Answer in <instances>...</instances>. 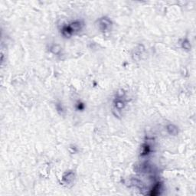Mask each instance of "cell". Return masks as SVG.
Returning a JSON list of instances; mask_svg holds the SVG:
<instances>
[{
	"instance_id": "cell-1",
	"label": "cell",
	"mask_w": 196,
	"mask_h": 196,
	"mask_svg": "<svg viewBox=\"0 0 196 196\" xmlns=\"http://www.w3.org/2000/svg\"><path fill=\"white\" fill-rule=\"evenodd\" d=\"M112 23L107 18H102L99 19V28L102 32H107L110 29Z\"/></svg>"
},
{
	"instance_id": "cell-2",
	"label": "cell",
	"mask_w": 196,
	"mask_h": 196,
	"mask_svg": "<svg viewBox=\"0 0 196 196\" xmlns=\"http://www.w3.org/2000/svg\"><path fill=\"white\" fill-rule=\"evenodd\" d=\"M125 101L123 99V96H118L114 100V107L118 110H121L125 107Z\"/></svg>"
},
{
	"instance_id": "cell-3",
	"label": "cell",
	"mask_w": 196,
	"mask_h": 196,
	"mask_svg": "<svg viewBox=\"0 0 196 196\" xmlns=\"http://www.w3.org/2000/svg\"><path fill=\"white\" fill-rule=\"evenodd\" d=\"M69 27L71 28V29L72 30L73 32H78V31L81 30L84 26V23L81 21H75V22H73L72 23L68 25Z\"/></svg>"
},
{
	"instance_id": "cell-4",
	"label": "cell",
	"mask_w": 196,
	"mask_h": 196,
	"mask_svg": "<svg viewBox=\"0 0 196 196\" xmlns=\"http://www.w3.org/2000/svg\"><path fill=\"white\" fill-rule=\"evenodd\" d=\"M74 179H75V173L73 172H68L63 176L62 182L65 184H70L74 181Z\"/></svg>"
},
{
	"instance_id": "cell-5",
	"label": "cell",
	"mask_w": 196,
	"mask_h": 196,
	"mask_svg": "<svg viewBox=\"0 0 196 196\" xmlns=\"http://www.w3.org/2000/svg\"><path fill=\"white\" fill-rule=\"evenodd\" d=\"M166 130L167 132L169 133V134L172 136H176L179 133V130H178V128L173 124H169V125L166 127Z\"/></svg>"
},
{
	"instance_id": "cell-6",
	"label": "cell",
	"mask_w": 196,
	"mask_h": 196,
	"mask_svg": "<svg viewBox=\"0 0 196 196\" xmlns=\"http://www.w3.org/2000/svg\"><path fill=\"white\" fill-rule=\"evenodd\" d=\"M160 189H161V183L159 182L156 183V184L153 186L152 189L151 190L150 194L151 195H156V194H159Z\"/></svg>"
},
{
	"instance_id": "cell-7",
	"label": "cell",
	"mask_w": 196,
	"mask_h": 196,
	"mask_svg": "<svg viewBox=\"0 0 196 196\" xmlns=\"http://www.w3.org/2000/svg\"><path fill=\"white\" fill-rule=\"evenodd\" d=\"M151 148L149 144L145 143L142 147V156H146L150 152Z\"/></svg>"
},
{
	"instance_id": "cell-8",
	"label": "cell",
	"mask_w": 196,
	"mask_h": 196,
	"mask_svg": "<svg viewBox=\"0 0 196 196\" xmlns=\"http://www.w3.org/2000/svg\"><path fill=\"white\" fill-rule=\"evenodd\" d=\"M51 50L54 54H58V53L61 51V47H60L58 45H54L52 47H51Z\"/></svg>"
}]
</instances>
